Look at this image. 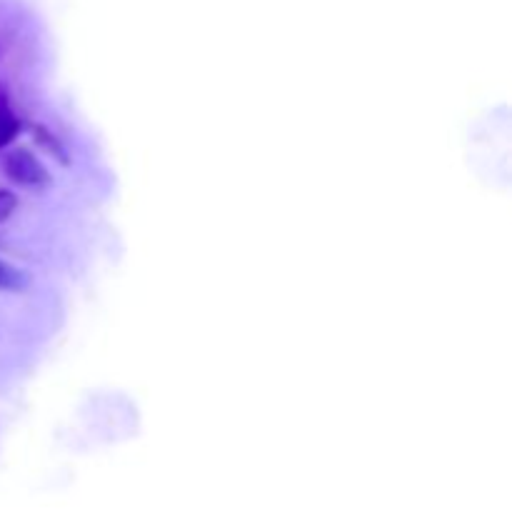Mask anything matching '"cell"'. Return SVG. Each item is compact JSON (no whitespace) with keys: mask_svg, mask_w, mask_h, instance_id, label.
Here are the masks:
<instances>
[{"mask_svg":"<svg viewBox=\"0 0 512 512\" xmlns=\"http://www.w3.org/2000/svg\"><path fill=\"white\" fill-rule=\"evenodd\" d=\"M18 130H20L18 118H15L10 105L5 103V98L0 95V148H8V145L15 140V135H18Z\"/></svg>","mask_w":512,"mask_h":512,"instance_id":"2","label":"cell"},{"mask_svg":"<svg viewBox=\"0 0 512 512\" xmlns=\"http://www.w3.org/2000/svg\"><path fill=\"white\" fill-rule=\"evenodd\" d=\"M5 173L13 183L25 185V188H40L50 180L45 165L30 153L28 148H15L5 155Z\"/></svg>","mask_w":512,"mask_h":512,"instance_id":"1","label":"cell"},{"mask_svg":"<svg viewBox=\"0 0 512 512\" xmlns=\"http://www.w3.org/2000/svg\"><path fill=\"white\" fill-rule=\"evenodd\" d=\"M23 283H25L23 273H20L18 268H13V265L5 263V260H0V288L15 290V288H20Z\"/></svg>","mask_w":512,"mask_h":512,"instance_id":"3","label":"cell"},{"mask_svg":"<svg viewBox=\"0 0 512 512\" xmlns=\"http://www.w3.org/2000/svg\"><path fill=\"white\" fill-rule=\"evenodd\" d=\"M15 208H18V198H15V193L0 188V225L15 213Z\"/></svg>","mask_w":512,"mask_h":512,"instance_id":"4","label":"cell"}]
</instances>
